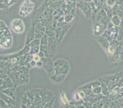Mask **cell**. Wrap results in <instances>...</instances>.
I'll use <instances>...</instances> for the list:
<instances>
[{
	"mask_svg": "<svg viewBox=\"0 0 123 108\" xmlns=\"http://www.w3.org/2000/svg\"><path fill=\"white\" fill-rule=\"evenodd\" d=\"M67 76L68 75H66V74L55 73L53 74H52V75L50 76L49 78H50V81L53 83L59 85V84H61V83H62L64 81V80L66 78Z\"/></svg>",
	"mask_w": 123,
	"mask_h": 108,
	"instance_id": "6",
	"label": "cell"
},
{
	"mask_svg": "<svg viewBox=\"0 0 123 108\" xmlns=\"http://www.w3.org/2000/svg\"><path fill=\"white\" fill-rule=\"evenodd\" d=\"M110 22H111L114 25L119 27L121 24L122 19L119 16H118V15H113L111 17V18H110Z\"/></svg>",
	"mask_w": 123,
	"mask_h": 108,
	"instance_id": "11",
	"label": "cell"
},
{
	"mask_svg": "<svg viewBox=\"0 0 123 108\" xmlns=\"http://www.w3.org/2000/svg\"><path fill=\"white\" fill-rule=\"evenodd\" d=\"M78 93H79V96H80V97L81 98V99H82V100H84V99L85 98H86V94L85 93L83 92V91H81V90H78Z\"/></svg>",
	"mask_w": 123,
	"mask_h": 108,
	"instance_id": "29",
	"label": "cell"
},
{
	"mask_svg": "<svg viewBox=\"0 0 123 108\" xmlns=\"http://www.w3.org/2000/svg\"><path fill=\"white\" fill-rule=\"evenodd\" d=\"M64 2L66 4H69L72 8H76V7H77V0H65Z\"/></svg>",
	"mask_w": 123,
	"mask_h": 108,
	"instance_id": "18",
	"label": "cell"
},
{
	"mask_svg": "<svg viewBox=\"0 0 123 108\" xmlns=\"http://www.w3.org/2000/svg\"><path fill=\"white\" fill-rule=\"evenodd\" d=\"M26 67L30 69L32 68L36 67V62L35 61H34V60H33V61H31V62L28 64V65Z\"/></svg>",
	"mask_w": 123,
	"mask_h": 108,
	"instance_id": "27",
	"label": "cell"
},
{
	"mask_svg": "<svg viewBox=\"0 0 123 108\" xmlns=\"http://www.w3.org/2000/svg\"><path fill=\"white\" fill-rule=\"evenodd\" d=\"M43 62H42V60L38 61V62H36V67L41 68V67H43Z\"/></svg>",
	"mask_w": 123,
	"mask_h": 108,
	"instance_id": "32",
	"label": "cell"
},
{
	"mask_svg": "<svg viewBox=\"0 0 123 108\" xmlns=\"http://www.w3.org/2000/svg\"><path fill=\"white\" fill-rule=\"evenodd\" d=\"M55 100H51V101H49V102H47L46 104H45L44 108H52L53 106V104H54Z\"/></svg>",
	"mask_w": 123,
	"mask_h": 108,
	"instance_id": "30",
	"label": "cell"
},
{
	"mask_svg": "<svg viewBox=\"0 0 123 108\" xmlns=\"http://www.w3.org/2000/svg\"><path fill=\"white\" fill-rule=\"evenodd\" d=\"M11 28L17 34H22L25 30V25L22 19L15 18L11 22Z\"/></svg>",
	"mask_w": 123,
	"mask_h": 108,
	"instance_id": "4",
	"label": "cell"
},
{
	"mask_svg": "<svg viewBox=\"0 0 123 108\" xmlns=\"http://www.w3.org/2000/svg\"><path fill=\"white\" fill-rule=\"evenodd\" d=\"M118 86L119 87H123V74L122 75L121 77L119 79V81H118Z\"/></svg>",
	"mask_w": 123,
	"mask_h": 108,
	"instance_id": "34",
	"label": "cell"
},
{
	"mask_svg": "<svg viewBox=\"0 0 123 108\" xmlns=\"http://www.w3.org/2000/svg\"><path fill=\"white\" fill-rule=\"evenodd\" d=\"M81 1L82 2H86V3H90L92 1V0H81Z\"/></svg>",
	"mask_w": 123,
	"mask_h": 108,
	"instance_id": "36",
	"label": "cell"
},
{
	"mask_svg": "<svg viewBox=\"0 0 123 108\" xmlns=\"http://www.w3.org/2000/svg\"><path fill=\"white\" fill-rule=\"evenodd\" d=\"M61 101H62V103H63L64 105H66V104L69 103L68 98H67L66 96V94L64 93V92H62V93H61Z\"/></svg>",
	"mask_w": 123,
	"mask_h": 108,
	"instance_id": "24",
	"label": "cell"
},
{
	"mask_svg": "<svg viewBox=\"0 0 123 108\" xmlns=\"http://www.w3.org/2000/svg\"><path fill=\"white\" fill-rule=\"evenodd\" d=\"M77 7L81 11L86 18H92L93 12L89 3L80 1V3H77Z\"/></svg>",
	"mask_w": 123,
	"mask_h": 108,
	"instance_id": "3",
	"label": "cell"
},
{
	"mask_svg": "<svg viewBox=\"0 0 123 108\" xmlns=\"http://www.w3.org/2000/svg\"><path fill=\"white\" fill-rule=\"evenodd\" d=\"M34 28H35V29H36L39 30V31H42V32H44V33H45L46 28L45 27V26H43V25H42V24H41V23H40L39 22H37V23H36L35 24H34Z\"/></svg>",
	"mask_w": 123,
	"mask_h": 108,
	"instance_id": "17",
	"label": "cell"
},
{
	"mask_svg": "<svg viewBox=\"0 0 123 108\" xmlns=\"http://www.w3.org/2000/svg\"><path fill=\"white\" fill-rule=\"evenodd\" d=\"M102 94L104 95V96H108V95H109L110 92V90L108 89V87L107 85H106L104 83H102Z\"/></svg>",
	"mask_w": 123,
	"mask_h": 108,
	"instance_id": "14",
	"label": "cell"
},
{
	"mask_svg": "<svg viewBox=\"0 0 123 108\" xmlns=\"http://www.w3.org/2000/svg\"><path fill=\"white\" fill-rule=\"evenodd\" d=\"M35 4L32 0H23L19 9V15L26 17L30 15L34 10Z\"/></svg>",
	"mask_w": 123,
	"mask_h": 108,
	"instance_id": "2",
	"label": "cell"
},
{
	"mask_svg": "<svg viewBox=\"0 0 123 108\" xmlns=\"http://www.w3.org/2000/svg\"><path fill=\"white\" fill-rule=\"evenodd\" d=\"M48 39H49V37L46 34H45V35L41 39V45L43 44L48 45Z\"/></svg>",
	"mask_w": 123,
	"mask_h": 108,
	"instance_id": "23",
	"label": "cell"
},
{
	"mask_svg": "<svg viewBox=\"0 0 123 108\" xmlns=\"http://www.w3.org/2000/svg\"><path fill=\"white\" fill-rule=\"evenodd\" d=\"M103 9H104V10L107 16H108L110 18H111V17L113 15V14L112 7H109V6H108L107 5H106L105 3V4H104V6H103Z\"/></svg>",
	"mask_w": 123,
	"mask_h": 108,
	"instance_id": "12",
	"label": "cell"
},
{
	"mask_svg": "<svg viewBox=\"0 0 123 108\" xmlns=\"http://www.w3.org/2000/svg\"><path fill=\"white\" fill-rule=\"evenodd\" d=\"M55 73L68 75L70 70V65L67 60L63 58L58 59L53 61Z\"/></svg>",
	"mask_w": 123,
	"mask_h": 108,
	"instance_id": "1",
	"label": "cell"
},
{
	"mask_svg": "<svg viewBox=\"0 0 123 108\" xmlns=\"http://www.w3.org/2000/svg\"><path fill=\"white\" fill-rule=\"evenodd\" d=\"M116 1L118 5H123V0H116Z\"/></svg>",
	"mask_w": 123,
	"mask_h": 108,
	"instance_id": "35",
	"label": "cell"
},
{
	"mask_svg": "<svg viewBox=\"0 0 123 108\" xmlns=\"http://www.w3.org/2000/svg\"><path fill=\"white\" fill-rule=\"evenodd\" d=\"M30 46H40L41 45V39H34L31 43L29 44Z\"/></svg>",
	"mask_w": 123,
	"mask_h": 108,
	"instance_id": "21",
	"label": "cell"
},
{
	"mask_svg": "<svg viewBox=\"0 0 123 108\" xmlns=\"http://www.w3.org/2000/svg\"><path fill=\"white\" fill-rule=\"evenodd\" d=\"M75 15L72 14H66L64 15V22L67 23H71L74 20Z\"/></svg>",
	"mask_w": 123,
	"mask_h": 108,
	"instance_id": "15",
	"label": "cell"
},
{
	"mask_svg": "<svg viewBox=\"0 0 123 108\" xmlns=\"http://www.w3.org/2000/svg\"><path fill=\"white\" fill-rule=\"evenodd\" d=\"M116 4V0H106L105 4L110 7H113Z\"/></svg>",
	"mask_w": 123,
	"mask_h": 108,
	"instance_id": "22",
	"label": "cell"
},
{
	"mask_svg": "<svg viewBox=\"0 0 123 108\" xmlns=\"http://www.w3.org/2000/svg\"><path fill=\"white\" fill-rule=\"evenodd\" d=\"M82 99H81V98L79 96V94L78 93V92H75L74 93V100L76 101H79L80 100H81Z\"/></svg>",
	"mask_w": 123,
	"mask_h": 108,
	"instance_id": "31",
	"label": "cell"
},
{
	"mask_svg": "<svg viewBox=\"0 0 123 108\" xmlns=\"http://www.w3.org/2000/svg\"><path fill=\"white\" fill-rule=\"evenodd\" d=\"M107 29V26L99 22L93 21L92 25V34L95 37L100 36L103 34L105 30Z\"/></svg>",
	"mask_w": 123,
	"mask_h": 108,
	"instance_id": "5",
	"label": "cell"
},
{
	"mask_svg": "<svg viewBox=\"0 0 123 108\" xmlns=\"http://www.w3.org/2000/svg\"><path fill=\"white\" fill-rule=\"evenodd\" d=\"M5 93L7 94V95L10 97L12 98L13 99L15 98V89H9L5 91Z\"/></svg>",
	"mask_w": 123,
	"mask_h": 108,
	"instance_id": "16",
	"label": "cell"
},
{
	"mask_svg": "<svg viewBox=\"0 0 123 108\" xmlns=\"http://www.w3.org/2000/svg\"><path fill=\"white\" fill-rule=\"evenodd\" d=\"M95 38H96V40H97V42H98V43H99V45L101 46V47L107 52L108 46H110L109 41H108L106 38H105L104 37L102 36V35H100V36L97 37Z\"/></svg>",
	"mask_w": 123,
	"mask_h": 108,
	"instance_id": "9",
	"label": "cell"
},
{
	"mask_svg": "<svg viewBox=\"0 0 123 108\" xmlns=\"http://www.w3.org/2000/svg\"><path fill=\"white\" fill-rule=\"evenodd\" d=\"M103 107H104V102L102 101V100L92 104V108H103Z\"/></svg>",
	"mask_w": 123,
	"mask_h": 108,
	"instance_id": "25",
	"label": "cell"
},
{
	"mask_svg": "<svg viewBox=\"0 0 123 108\" xmlns=\"http://www.w3.org/2000/svg\"><path fill=\"white\" fill-rule=\"evenodd\" d=\"M33 60L35 61L36 62H38V61H41V57H40L37 54H35V55H33Z\"/></svg>",
	"mask_w": 123,
	"mask_h": 108,
	"instance_id": "33",
	"label": "cell"
},
{
	"mask_svg": "<svg viewBox=\"0 0 123 108\" xmlns=\"http://www.w3.org/2000/svg\"><path fill=\"white\" fill-rule=\"evenodd\" d=\"M45 33H44V32H42V31L35 29V39H41V38L45 35Z\"/></svg>",
	"mask_w": 123,
	"mask_h": 108,
	"instance_id": "19",
	"label": "cell"
},
{
	"mask_svg": "<svg viewBox=\"0 0 123 108\" xmlns=\"http://www.w3.org/2000/svg\"><path fill=\"white\" fill-rule=\"evenodd\" d=\"M94 1V0H92V1Z\"/></svg>",
	"mask_w": 123,
	"mask_h": 108,
	"instance_id": "37",
	"label": "cell"
},
{
	"mask_svg": "<svg viewBox=\"0 0 123 108\" xmlns=\"http://www.w3.org/2000/svg\"><path fill=\"white\" fill-rule=\"evenodd\" d=\"M20 73L18 71L14 72L12 74V81L14 82V84H16V85H22L21 84V81H20Z\"/></svg>",
	"mask_w": 123,
	"mask_h": 108,
	"instance_id": "10",
	"label": "cell"
},
{
	"mask_svg": "<svg viewBox=\"0 0 123 108\" xmlns=\"http://www.w3.org/2000/svg\"><path fill=\"white\" fill-rule=\"evenodd\" d=\"M91 85H92V89L95 87H97L101 86L102 85V82L101 81H100L99 79H98V80H94V81L91 82Z\"/></svg>",
	"mask_w": 123,
	"mask_h": 108,
	"instance_id": "20",
	"label": "cell"
},
{
	"mask_svg": "<svg viewBox=\"0 0 123 108\" xmlns=\"http://www.w3.org/2000/svg\"><path fill=\"white\" fill-rule=\"evenodd\" d=\"M92 93L94 94H101L102 93V87H97L92 89Z\"/></svg>",
	"mask_w": 123,
	"mask_h": 108,
	"instance_id": "26",
	"label": "cell"
},
{
	"mask_svg": "<svg viewBox=\"0 0 123 108\" xmlns=\"http://www.w3.org/2000/svg\"><path fill=\"white\" fill-rule=\"evenodd\" d=\"M40 46H30V50L29 53L32 54V55H35V54H38V53H39L40 51H41V50H40Z\"/></svg>",
	"mask_w": 123,
	"mask_h": 108,
	"instance_id": "13",
	"label": "cell"
},
{
	"mask_svg": "<svg viewBox=\"0 0 123 108\" xmlns=\"http://www.w3.org/2000/svg\"><path fill=\"white\" fill-rule=\"evenodd\" d=\"M34 39H35V28H34V25L33 24L29 28L26 35L25 45H29Z\"/></svg>",
	"mask_w": 123,
	"mask_h": 108,
	"instance_id": "7",
	"label": "cell"
},
{
	"mask_svg": "<svg viewBox=\"0 0 123 108\" xmlns=\"http://www.w3.org/2000/svg\"><path fill=\"white\" fill-rule=\"evenodd\" d=\"M83 105L85 108H92V103L88 101H84Z\"/></svg>",
	"mask_w": 123,
	"mask_h": 108,
	"instance_id": "28",
	"label": "cell"
},
{
	"mask_svg": "<svg viewBox=\"0 0 123 108\" xmlns=\"http://www.w3.org/2000/svg\"><path fill=\"white\" fill-rule=\"evenodd\" d=\"M43 67L45 70V72H46L47 74L49 75V76L55 73V67L54 65H53V62H52L51 60L48 61L46 63H43Z\"/></svg>",
	"mask_w": 123,
	"mask_h": 108,
	"instance_id": "8",
	"label": "cell"
}]
</instances>
